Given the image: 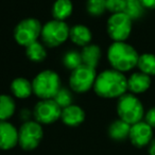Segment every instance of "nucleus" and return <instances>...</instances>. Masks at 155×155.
I'll return each instance as SVG.
<instances>
[{"mask_svg": "<svg viewBox=\"0 0 155 155\" xmlns=\"http://www.w3.org/2000/svg\"><path fill=\"white\" fill-rule=\"evenodd\" d=\"M94 91L96 95L104 99L120 98L127 91V79L120 71L106 69L97 74Z\"/></svg>", "mask_w": 155, "mask_h": 155, "instance_id": "f257e3e1", "label": "nucleus"}, {"mask_svg": "<svg viewBox=\"0 0 155 155\" xmlns=\"http://www.w3.org/2000/svg\"><path fill=\"white\" fill-rule=\"evenodd\" d=\"M137 51L125 41H114L107 49V61L113 69L125 72L137 66Z\"/></svg>", "mask_w": 155, "mask_h": 155, "instance_id": "f03ea898", "label": "nucleus"}, {"mask_svg": "<svg viewBox=\"0 0 155 155\" xmlns=\"http://www.w3.org/2000/svg\"><path fill=\"white\" fill-rule=\"evenodd\" d=\"M33 94L41 100L53 99L61 89V78L55 71L46 69L35 75L32 81Z\"/></svg>", "mask_w": 155, "mask_h": 155, "instance_id": "7ed1b4c3", "label": "nucleus"}, {"mask_svg": "<svg viewBox=\"0 0 155 155\" xmlns=\"http://www.w3.org/2000/svg\"><path fill=\"white\" fill-rule=\"evenodd\" d=\"M70 28L65 21L52 19L43 25L41 39L48 48H55L63 45L69 38Z\"/></svg>", "mask_w": 155, "mask_h": 155, "instance_id": "20e7f679", "label": "nucleus"}, {"mask_svg": "<svg viewBox=\"0 0 155 155\" xmlns=\"http://www.w3.org/2000/svg\"><path fill=\"white\" fill-rule=\"evenodd\" d=\"M117 113L121 120L133 125L141 121L143 117V106L133 94H124L118 100Z\"/></svg>", "mask_w": 155, "mask_h": 155, "instance_id": "39448f33", "label": "nucleus"}, {"mask_svg": "<svg viewBox=\"0 0 155 155\" xmlns=\"http://www.w3.org/2000/svg\"><path fill=\"white\" fill-rule=\"evenodd\" d=\"M41 21L34 17L25 18L16 25L14 29V39L19 46L27 47L41 38Z\"/></svg>", "mask_w": 155, "mask_h": 155, "instance_id": "423d86ee", "label": "nucleus"}, {"mask_svg": "<svg viewBox=\"0 0 155 155\" xmlns=\"http://www.w3.org/2000/svg\"><path fill=\"white\" fill-rule=\"evenodd\" d=\"M96 78V69L82 65L71 71L69 77V86L73 93L85 94L94 88Z\"/></svg>", "mask_w": 155, "mask_h": 155, "instance_id": "0eeeda50", "label": "nucleus"}, {"mask_svg": "<svg viewBox=\"0 0 155 155\" xmlns=\"http://www.w3.org/2000/svg\"><path fill=\"white\" fill-rule=\"evenodd\" d=\"M132 21L133 20L124 12L112 14L106 24L108 36L114 41H125L131 34Z\"/></svg>", "mask_w": 155, "mask_h": 155, "instance_id": "6e6552de", "label": "nucleus"}, {"mask_svg": "<svg viewBox=\"0 0 155 155\" xmlns=\"http://www.w3.org/2000/svg\"><path fill=\"white\" fill-rule=\"evenodd\" d=\"M44 136L41 124L37 121L24 122L18 131V143L24 150H34L41 143Z\"/></svg>", "mask_w": 155, "mask_h": 155, "instance_id": "1a4fd4ad", "label": "nucleus"}, {"mask_svg": "<svg viewBox=\"0 0 155 155\" xmlns=\"http://www.w3.org/2000/svg\"><path fill=\"white\" fill-rule=\"evenodd\" d=\"M62 108L53 99L41 100L33 108V117L41 124H51L61 118Z\"/></svg>", "mask_w": 155, "mask_h": 155, "instance_id": "9d476101", "label": "nucleus"}, {"mask_svg": "<svg viewBox=\"0 0 155 155\" xmlns=\"http://www.w3.org/2000/svg\"><path fill=\"white\" fill-rule=\"evenodd\" d=\"M153 131L152 127L146 121H139L131 125L129 138L132 143L136 147H144L152 141Z\"/></svg>", "mask_w": 155, "mask_h": 155, "instance_id": "9b49d317", "label": "nucleus"}, {"mask_svg": "<svg viewBox=\"0 0 155 155\" xmlns=\"http://www.w3.org/2000/svg\"><path fill=\"white\" fill-rule=\"evenodd\" d=\"M18 143V131L9 121H0V149L10 150Z\"/></svg>", "mask_w": 155, "mask_h": 155, "instance_id": "f8f14e48", "label": "nucleus"}, {"mask_svg": "<svg viewBox=\"0 0 155 155\" xmlns=\"http://www.w3.org/2000/svg\"><path fill=\"white\" fill-rule=\"evenodd\" d=\"M61 119L63 123L68 127H78L84 122L85 112L81 106L71 104L62 110Z\"/></svg>", "mask_w": 155, "mask_h": 155, "instance_id": "ddd939ff", "label": "nucleus"}, {"mask_svg": "<svg viewBox=\"0 0 155 155\" xmlns=\"http://www.w3.org/2000/svg\"><path fill=\"white\" fill-rule=\"evenodd\" d=\"M69 38L74 45L79 47H85V46L91 44L93 39V33L91 29L87 26L82 24L74 25L70 28L69 31Z\"/></svg>", "mask_w": 155, "mask_h": 155, "instance_id": "4468645a", "label": "nucleus"}, {"mask_svg": "<svg viewBox=\"0 0 155 155\" xmlns=\"http://www.w3.org/2000/svg\"><path fill=\"white\" fill-rule=\"evenodd\" d=\"M80 53L81 58H82L83 65L94 69L97 68L102 56V52L99 46L95 45V44H89V45L82 48Z\"/></svg>", "mask_w": 155, "mask_h": 155, "instance_id": "2eb2a0df", "label": "nucleus"}, {"mask_svg": "<svg viewBox=\"0 0 155 155\" xmlns=\"http://www.w3.org/2000/svg\"><path fill=\"white\" fill-rule=\"evenodd\" d=\"M151 85V79L148 74L142 72L133 73L127 79V91L133 95L144 93Z\"/></svg>", "mask_w": 155, "mask_h": 155, "instance_id": "dca6fc26", "label": "nucleus"}, {"mask_svg": "<svg viewBox=\"0 0 155 155\" xmlns=\"http://www.w3.org/2000/svg\"><path fill=\"white\" fill-rule=\"evenodd\" d=\"M11 91L17 99H27L33 94L32 82L26 78H16L11 83Z\"/></svg>", "mask_w": 155, "mask_h": 155, "instance_id": "f3484780", "label": "nucleus"}, {"mask_svg": "<svg viewBox=\"0 0 155 155\" xmlns=\"http://www.w3.org/2000/svg\"><path fill=\"white\" fill-rule=\"evenodd\" d=\"M73 12V5L71 0H55L52 5L51 14L53 19L65 21L71 16Z\"/></svg>", "mask_w": 155, "mask_h": 155, "instance_id": "a211bd4d", "label": "nucleus"}, {"mask_svg": "<svg viewBox=\"0 0 155 155\" xmlns=\"http://www.w3.org/2000/svg\"><path fill=\"white\" fill-rule=\"evenodd\" d=\"M26 55L31 62L41 63L47 58V50L46 46L38 41L26 47Z\"/></svg>", "mask_w": 155, "mask_h": 155, "instance_id": "6ab92c4d", "label": "nucleus"}, {"mask_svg": "<svg viewBox=\"0 0 155 155\" xmlns=\"http://www.w3.org/2000/svg\"><path fill=\"white\" fill-rule=\"evenodd\" d=\"M130 130H131V124L127 123L125 121L121 120V119H118V120L114 121V122L110 125L108 134H110V136L113 139L123 140L129 137Z\"/></svg>", "mask_w": 155, "mask_h": 155, "instance_id": "aec40b11", "label": "nucleus"}, {"mask_svg": "<svg viewBox=\"0 0 155 155\" xmlns=\"http://www.w3.org/2000/svg\"><path fill=\"white\" fill-rule=\"evenodd\" d=\"M16 110L14 99L9 95H0V121H8Z\"/></svg>", "mask_w": 155, "mask_h": 155, "instance_id": "412c9836", "label": "nucleus"}, {"mask_svg": "<svg viewBox=\"0 0 155 155\" xmlns=\"http://www.w3.org/2000/svg\"><path fill=\"white\" fill-rule=\"evenodd\" d=\"M137 67L140 72L144 74L155 75V55L151 53H144L139 55L137 62Z\"/></svg>", "mask_w": 155, "mask_h": 155, "instance_id": "4be33fe9", "label": "nucleus"}, {"mask_svg": "<svg viewBox=\"0 0 155 155\" xmlns=\"http://www.w3.org/2000/svg\"><path fill=\"white\" fill-rule=\"evenodd\" d=\"M62 63L65 68H67L70 71L74 70L78 67L83 65L81 53L79 51H77V50H69V51L65 52L62 58Z\"/></svg>", "mask_w": 155, "mask_h": 155, "instance_id": "5701e85b", "label": "nucleus"}, {"mask_svg": "<svg viewBox=\"0 0 155 155\" xmlns=\"http://www.w3.org/2000/svg\"><path fill=\"white\" fill-rule=\"evenodd\" d=\"M124 13L132 20L139 19L144 13V8L141 5L140 0H125Z\"/></svg>", "mask_w": 155, "mask_h": 155, "instance_id": "b1692460", "label": "nucleus"}, {"mask_svg": "<svg viewBox=\"0 0 155 155\" xmlns=\"http://www.w3.org/2000/svg\"><path fill=\"white\" fill-rule=\"evenodd\" d=\"M86 12L91 17H99L106 11L105 0H87Z\"/></svg>", "mask_w": 155, "mask_h": 155, "instance_id": "393cba45", "label": "nucleus"}, {"mask_svg": "<svg viewBox=\"0 0 155 155\" xmlns=\"http://www.w3.org/2000/svg\"><path fill=\"white\" fill-rule=\"evenodd\" d=\"M53 100L63 110V108L67 107V106L72 104V100H73L72 91H71V89L65 88V87H61V89L56 93V95L54 96Z\"/></svg>", "mask_w": 155, "mask_h": 155, "instance_id": "a878e982", "label": "nucleus"}, {"mask_svg": "<svg viewBox=\"0 0 155 155\" xmlns=\"http://www.w3.org/2000/svg\"><path fill=\"white\" fill-rule=\"evenodd\" d=\"M106 11L112 14L123 13L125 10V0H105Z\"/></svg>", "mask_w": 155, "mask_h": 155, "instance_id": "bb28decb", "label": "nucleus"}, {"mask_svg": "<svg viewBox=\"0 0 155 155\" xmlns=\"http://www.w3.org/2000/svg\"><path fill=\"white\" fill-rule=\"evenodd\" d=\"M146 122L151 127H155V107L151 108L146 114Z\"/></svg>", "mask_w": 155, "mask_h": 155, "instance_id": "cd10ccee", "label": "nucleus"}, {"mask_svg": "<svg viewBox=\"0 0 155 155\" xmlns=\"http://www.w3.org/2000/svg\"><path fill=\"white\" fill-rule=\"evenodd\" d=\"M33 115V112H31L29 108H22L21 112H20V118L27 122V121H30L31 116Z\"/></svg>", "mask_w": 155, "mask_h": 155, "instance_id": "c85d7f7f", "label": "nucleus"}, {"mask_svg": "<svg viewBox=\"0 0 155 155\" xmlns=\"http://www.w3.org/2000/svg\"><path fill=\"white\" fill-rule=\"evenodd\" d=\"M140 2L144 9H154L155 8V0H140Z\"/></svg>", "mask_w": 155, "mask_h": 155, "instance_id": "c756f323", "label": "nucleus"}, {"mask_svg": "<svg viewBox=\"0 0 155 155\" xmlns=\"http://www.w3.org/2000/svg\"><path fill=\"white\" fill-rule=\"evenodd\" d=\"M149 153H150V155H155V138L151 141L150 148H149Z\"/></svg>", "mask_w": 155, "mask_h": 155, "instance_id": "7c9ffc66", "label": "nucleus"}]
</instances>
